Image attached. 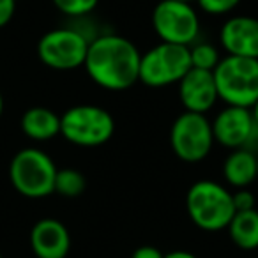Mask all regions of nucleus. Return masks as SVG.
I'll return each mask as SVG.
<instances>
[{
	"label": "nucleus",
	"instance_id": "nucleus-1",
	"mask_svg": "<svg viewBox=\"0 0 258 258\" xmlns=\"http://www.w3.org/2000/svg\"><path fill=\"white\" fill-rule=\"evenodd\" d=\"M140 58L142 53L129 39L117 34H106L89 43L83 68L101 89L120 92L138 82Z\"/></svg>",
	"mask_w": 258,
	"mask_h": 258
},
{
	"label": "nucleus",
	"instance_id": "nucleus-2",
	"mask_svg": "<svg viewBox=\"0 0 258 258\" xmlns=\"http://www.w3.org/2000/svg\"><path fill=\"white\" fill-rule=\"evenodd\" d=\"M186 209L191 221L204 232H219L235 214L232 193L214 180H198L186 195Z\"/></svg>",
	"mask_w": 258,
	"mask_h": 258
},
{
	"label": "nucleus",
	"instance_id": "nucleus-3",
	"mask_svg": "<svg viewBox=\"0 0 258 258\" xmlns=\"http://www.w3.org/2000/svg\"><path fill=\"white\" fill-rule=\"evenodd\" d=\"M212 73L218 97L226 106L251 108L258 101V58L226 55Z\"/></svg>",
	"mask_w": 258,
	"mask_h": 258
},
{
	"label": "nucleus",
	"instance_id": "nucleus-4",
	"mask_svg": "<svg viewBox=\"0 0 258 258\" xmlns=\"http://www.w3.org/2000/svg\"><path fill=\"white\" fill-rule=\"evenodd\" d=\"M115 131L110 111L96 104H76L60 115V135L76 147H101Z\"/></svg>",
	"mask_w": 258,
	"mask_h": 258
},
{
	"label": "nucleus",
	"instance_id": "nucleus-5",
	"mask_svg": "<svg viewBox=\"0 0 258 258\" xmlns=\"http://www.w3.org/2000/svg\"><path fill=\"white\" fill-rule=\"evenodd\" d=\"M57 166L41 149H23L9 165V179L20 195L27 198H44L53 193Z\"/></svg>",
	"mask_w": 258,
	"mask_h": 258
},
{
	"label": "nucleus",
	"instance_id": "nucleus-6",
	"mask_svg": "<svg viewBox=\"0 0 258 258\" xmlns=\"http://www.w3.org/2000/svg\"><path fill=\"white\" fill-rule=\"evenodd\" d=\"M191 69L189 46L172 43H161L149 50L140 58V75L138 82L152 89H161L173 83Z\"/></svg>",
	"mask_w": 258,
	"mask_h": 258
},
{
	"label": "nucleus",
	"instance_id": "nucleus-7",
	"mask_svg": "<svg viewBox=\"0 0 258 258\" xmlns=\"http://www.w3.org/2000/svg\"><path fill=\"white\" fill-rule=\"evenodd\" d=\"M214 144L212 125L204 113L184 111L173 120L170 129V145L184 163H200L209 156Z\"/></svg>",
	"mask_w": 258,
	"mask_h": 258
},
{
	"label": "nucleus",
	"instance_id": "nucleus-8",
	"mask_svg": "<svg viewBox=\"0 0 258 258\" xmlns=\"http://www.w3.org/2000/svg\"><path fill=\"white\" fill-rule=\"evenodd\" d=\"M152 27L161 43L191 46L200 32V20L189 2L161 0L152 11Z\"/></svg>",
	"mask_w": 258,
	"mask_h": 258
},
{
	"label": "nucleus",
	"instance_id": "nucleus-9",
	"mask_svg": "<svg viewBox=\"0 0 258 258\" xmlns=\"http://www.w3.org/2000/svg\"><path fill=\"white\" fill-rule=\"evenodd\" d=\"M90 41L75 29H55L37 43V55L44 66L57 71H71L85 64Z\"/></svg>",
	"mask_w": 258,
	"mask_h": 258
},
{
	"label": "nucleus",
	"instance_id": "nucleus-10",
	"mask_svg": "<svg viewBox=\"0 0 258 258\" xmlns=\"http://www.w3.org/2000/svg\"><path fill=\"white\" fill-rule=\"evenodd\" d=\"M212 125L214 142L219 145L235 151V149H247L253 151V144L258 138V125L251 113V108L242 106H226L218 113ZM256 154V152H254Z\"/></svg>",
	"mask_w": 258,
	"mask_h": 258
},
{
	"label": "nucleus",
	"instance_id": "nucleus-11",
	"mask_svg": "<svg viewBox=\"0 0 258 258\" xmlns=\"http://www.w3.org/2000/svg\"><path fill=\"white\" fill-rule=\"evenodd\" d=\"M179 97L186 111L205 115L219 99L214 73L191 68L179 82Z\"/></svg>",
	"mask_w": 258,
	"mask_h": 258
},
{
	"label": "nucleus",
	"instance_id": "nucleus-12",
	"mask_svg": "<svg viewBox=\"0 0 258 258\" xmlns=\"http://www.w3.org/2000/svg\"><path fill=\"white\" fill-rule=\"evenodd\" d=\"M219 43L228 55L258 58V20L253 16H233L221 27Z\"/></svg>",
	"mask_w": 258,
	"mask_h": 258
},
{
	"label": "nucleus",
	"instance_id": "nucleus-13",
	"mask_svg": "<svg viewBox=\"0 0 258 258\" xmlns=\"http://www.w3.org/2000/svg\"><path fill=\"white\" fill-rule=\"evenodd\" d=\"M30 246L37 258H66L71 249V235L64 223L44 218L34 225Z\"/></svg>",
	"mask_w": 258,
	"mask_h": 258
},
{
	"label": "nucleus",
	"instance_id": "nucleus-14",
	"mask_svg": "<svg viewBox=\"0 0 258 258\" xmlns=\"http://www.w3.org/2000/svg\"><path fill=\"white\" fill-rule=\"evenodd\" d=\"M223 175L228 186L240 189L247 187L258 175L256 154L247 149H235L223 163Z\"/></svg>",
	"mask_w": 258,
	"mask_h": 258
},
{
	"label": "nucleus",
	"instance_id": "nucleus-15",
	"mask_svg": "<svg viewBox=\"0 0 258 258\" xmlns=\"http://www.w3.org/2000/svg\"><path fill=\"white\" fill-rule=\"evenodd\" d=\"M20 124L23 133L36 142H46L60 135V115L43 106L29 108Z\"/></svg>",
	"mask_w": 258,
	"mask_h": 258
},
{
	"label": "nucleus",
	"instance_id": "nucleus-16",
	"mask_svg": "<svg viewBox=\"0 0 258 258\" xmlns=\"http://www.w3.org/2000/svg\"><path fill=\"white\" fill-rule=\"evenodd\" d=\"M230 239L240 249H256L258 247V211H240L235 212L232 221L226 226Z\"/></svg>",
	"mask_w": 258,
	"mask_h": 258
},
{
	"label": "nucleus",
	"instance_id": "nucleus-17",
	"mask_svg": "<svg viewBox=\"0 0 258 258\" xmlns=\"http://www.w3.org/2000/svg\"><path fill=\"white\" fill-rule=\"evenodd\" d=\"M85 187H87V179L80 170L75 168L57 170L53 193H58L66 198H75L80 197L85 191Z\"/></svg>",
	"mask_w": 258,
	"mask_h": 258
},
{
	"label": "nucleus",
	"instance_id": "nucleus-18",
	"mask_svg": "<svg viewBox=\"0 0 258 258\" xmlns=\"http://www.w3.org/2000/svg\"><path fill=\"white\" fill-rule=\"evenodd\" d=\"M191 55V68L205 69V71H214L216 66L219 64L221 57L218 53V48L211 43H200L189 46Z\"/></svg>",
	"mask_w": 258,
	"mask_h": 258
},
{
	"label": "nucleus",
	"instance_id": "nucleus-19",
	"mask_svg": "<svg viewBox=\"0 0 258 258\" xmlns=\"http://www.w3.org/2000/svg\"><path fill=\"white\" fill-rule=\"evenodd\" d=\"M99 0H53V6L66 16H85L96 9Z\"/></svg>",
	"mask_w": 258,
	"mask_h": 258
},
{
	"label": "nucleus",
	"instance_id": "nucleus-20",
	"mask_svg": "<svg viewBox=\"0 0 258 258\" xmlns=\"http://www.w3.org/2000/svg\"><path fill=\"white\" fill-rule=\"evenodd\" d=\"M197 2L204 13L219 16L233 11L239 6L240 0H197Z\"/></svg>",
	"mask_w": 258,
	"mask_h": 258
},
{
	"label": "nucleus",
	"instance_id": "nucleus-21",
	"mask_svg": "<svg viewBox=\"0 0 258 258\" xmlns=\"http://www.w3.org/2000/svg\"><path fill=\"white\" fill-rule=\"evenodd\" d=\"M232 200H233V207H235V212L240 211H251L254 209V195L251 193L246 187H240L235 193H232Z\"/></svg>",
	"mask_w": 258,
	"mask_h": 258
},
{
	"label": "nucleus",
	"instance_id": "nucleus-22",
	"mask_svg": "<svg viewBox=\"0 0 258 258\" xmlns=\"http://www.w3.org/2000/svg\"><path fill=\"white\" fill-rule=\"evenodd\" d=\"M16 13V0H0V29L13 20Z\"/></svg>",
	"mask_w": 258,
	"mask_h": 258
},
{
	"label": "nucleus",
	"instance_id": "nucleus-23",
	"mask_svg": "<svg viewBox=\"0 0 258 258\" xmlns=\"http://www.w3.org/2000/svg\"><path fill=\"white\" fill-rule=\"evenodd\" d=\"M131 258H165V253L154 246H140L133 251Z\"/></svg>",
	"mask_w": 258,
	"mask_h": 258
},
{
	"label": "nucleus",
	"instance_id": "nucleus-24",
	"mask_svg": "<svg viewBox=\"0 0 258 258\" xmlns=\"http://www.w3.org/2000/svg\"><path fill=\"white\" fill-rule=\"evenodd\" d=\"M165 258H198V256L193 253H189V251L179 249V251H172V253H166Z\"/></svg>",
	"mask_w": 258,
	"mask_h": 258
},
{
	"label": "nucleus",
	"instance_id": "nucleus-25",
	"mask_svg": "<svg viewBox=\"0 0 258 258\" xmlns=\"http://www.w3.org/2000/svg\"><path fill=\"white\" fill-rule=\"evenodd\" d=\"M251 113H253V118H254V122H256V125H258V101L253 104V106H251Z\"/></svg>",
	"mask_w": 258,
	"mask_h": 258
},
{
	"label": "nucleus",
	"instance_id": "nucleus-26",
	"mask_svg": "<svg viewBox=\"0 0 258 258\" xmlns=\"http://www.w3.org/2000/svg\"><path fill=\"white\" fill-rule=\"evenodd\" d=\"M2 113H4V97H2V92H0V118H2Z\"/></svg>",
	"mask_w": 258,
	"mask_h": 258
},
{
	"label": "nucleus",
	"instance_id": "nucleus-27",
	"mask_svg": "<svg viewBox=\"0 0 258 258\" xmlns=\"http://www.w3.org/2000/svg\"><path fill=\"white\" fill-rule=\"evenodd\" d=\"M180 2H191V0H180Z\"/></svg>",
	"mask_w": 258,
	"mask_h": 258
},
{
	"label": "nucleus",
	"instance_id": "nucleus-28",
	"mask_svg": "<svg viewBox=\"0 0 258 258\" xmlns=\"http://www.w3.org/2000/svg\"><path fill=\"white\" fill-rule=\"evenodd\" d=\"M256 163H258V152H256ZM256 179H258V175H256Z\"/></svg>",
	"mask_w": 258,
	"mask_h": 258
},
{
	"label": "nucleus",
	"instance_id": "nucleus-29",
	"mask_svg": "<svg viewBox=\"0 0 258 258\" xmlns=\"http://www.w3.org/2000/svg\"><path fill=\"white\" fill-rule=\"evenodd\" d=\"M0 258H2V254H0Z\"/></svg>",
	"mask_w": 258,
	"mask_h": 258
}]
</instances>
